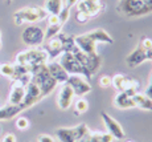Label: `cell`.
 Returning <instances> with one entry per match:
<instances>
[{
  "label": "cell",
  "instance_id": "obj_17",
  "mask_svg": "<svg viewBox=\"0 0 152 142\" xmlns=\"http://www.w3.org/2000/svg\"><path fill=\"white\" fill-rule=\"evenodd\" d=\"M144 61H147V52L140 44H138V47L126 57V64L128 68H136Z\"/></svg>",
  "mask_w": 152,
  "mask_h": 142
},
{
  "label": "cell",
  "instance_id": "obj_9",
  "mask_svg": "<svg viewBox=\"0 0 152 142\" xmlns=\"http://www.w3.org/2000/svg\"><path fill=\"white\" fill-rule=\"evenodd\" d=\"M111 81H113V85L111 87L115 88L116 92H126L127 94H130L131 97L134 94L138 93L139 89V81L132 77H128V76H124L122 73H116L111 77Z\"/></svg>",
  "mask_w": 152,
  "mask_h": 142
},
{
  "label": "cell",
  "instance_id": "obj_18",
  "mask_svg": "<svg viewBox=\"0 0 152 142\" xmlns=\"http://www.w3.org/2000/svg\"><path fill=\"white\" fill-rule=\"evenodd\" d=\"M46 68H48L49 75L52 76L57 84H65L66 80L69 77V73L61 67V64L58 61H50L46 63Z\"/></svg>",
  "mask_w": 152,
  "mask_h": 142
},
{
  "label": "cell",
  "instance_id": "obj_36",
  "mask_svg": "<svg viewBox=\"0 0 152 142\" xmlns=\"http://www.w3.org/2000/svg\"><path fill=\"white\" fill-rule=\"evenodd\" d=\"M144 94H145L147 97H150V98L152 100V75H151V78H150V84H148V88L145 89Z\"/></svg>",
  "mask_w": 152,
  "mask_h": 142
},
{
  "label": "cell",
  "instance_id": "obj_25",
  "mask_svg": "<svg viewBox=\"0 0 152 142\" xmlns=\"http://www.w3.org/2000/svg\"><path fill=\"white\" fill-rule=\"evenodd\" d=\"M61 41H62V48L64 52H72L73 49L75 48V41H74V36H70L68 33H64V32H60L58 33Z\"/></svg>",
  "mask_w": 152,
  "mask_h": 142
},
{
  "label": "cell",
  "instance_id": "obj_10",
  "mask_svg": "<svg viewBox=\"0 0 152 142\" xmlns=\"http://www.w3.org/2000/svg\"><path fill=\"white\" fill-rule=\"evenodd\" d=\"M21 40L25 45L34 48V47H40L45 40V31L39 25L31 24L23 31Z\"/></svg>",
  "mask_w": 152,
  "mask_h": 142
},
{
  "label": "cell",
  "instance_id": "obj_33",
  "mask_svg": "<svg viewBox=\"0 0 152 142\" xmlns=\"http://www.w3.org/2000/svg\"><path fill=\"white\" fill-rule=\"evenodd\" d=\"M46 24H48V25H56V24L64 25L62 23H61V20H60V17H58V15H49V16L46 17Z\"/></svg>",
  "mask_w": 152,
  "mask_h": 142
},
{
  "label": "cell",
  "instance_id": "obj_6",
  "mask_svg": "<svg viewBox=\"0 0 152 142\" xmlns=\"http://www.w3.org/2000/svg\"><path fill=\"white\" fill-rule=\"evenodd\" d=\"M90 129L87 128L86 124H78L73 128H60L56 130V137L60 142H80L82 141L87 134Z\"/></svg>",
  "mask_w": 152,
  "mask_h": 142
},
{
  "label": "cell",
  "instance_id": "obj_15",
  "mask_svg": "<svg viewBox=\"0 0 152 142\" xmlns=\"http://www.w3.org/2000/svg\"><path fill=\"white\" fill-rule=\"evenodd\" d=\"M73 98H74V92L72 90V88L68 84H62L57 94V106L61 110H68L73 104Z\"/></svg>",
  "mask_w": 152,
  "mask_h": 142
},
{
  "label": "cell",
  "instance_id": "obj_38",
  "mask_svg": "<svg viewBox=\"0 0 152 142\" xmlns=\"http://www.w3.org/2000/svg\"><path fill=\"white\" fill-rule=\"evenodd\" d=\"M77 1H78V0H66V7H69V8H72L73 7V5H74V4H77Z\"/></svg>",
  "mask_w": 152,
  "mask_h": 142
},
{
  "label": "cell",
  "instance_id": "obj_8",
  "mask_svg": "<svg viewBox=\"0 0 152 142\" xmlns=\"http://www.w3.org/2000/svg\"><path fill=\"white\" fill-rule=\"evenodd\" d=\"M58 63L61 64V67L69 73V75H81L83 76L87 81H90L91 77L87 75V72L83 69V67L80 64V61L74 57L72 52H64L60 55V61Z\"/></svg>",
  "mask_w": 152,
  "mask_h": 142
},
{
  "label": "cell",
  "instance_id": "obj_23",
  "mask_svg": "<svg viewBox=\"0 0 152 142\" xmlns=\"http://www.w3.org/2000/svg\"><path fill=\"white\" fill-rule=\"evenodd\" d=\"M113 135L102 132H89V134L80 142H113Z\"/></svg>",
  "mask_w": 152,
  "mask_h": 142
},
{
  "label": "cell",
  "instance_id": "obj_22",
  "mask_svg": "<svg viewBox=\"0 0 152 142\" xmlns=\"http://www.w3.org/2000/svg\"><path fill=\"white\" fill-rule=\"evenodd\" d=\"M132 100L135 102V108H139L145 112H152V100L147 97L144 93H136L132 96Z\"/></svg>",
  "mask_w": 152,
  "mask_h": 142
},
{
  "label": "cell",
  "instance_id": "obj_1",
  "mask_svg": "<svg viewBox=\"0 0 152 142\" xmlns=\"http://www.w3.org/2000/svg\"><path fill=\"white\" fill-rule=\"evenodd\" d=\"M74 41H75V45H77L81 51L87 53V55L98 53L97 52L98 43H102V44H113L114 43L113 37L102 28H97V29H94V31H90V32H86V33L74 36Z\"/></svg>",
  "mask_w": 152,
  "mask_h": 142
},
{
  "label": "cell",
  "instance_id": "obj_2",
  "mask_svg": "<svg viewBox=\"0 0 152 142\" xmlns=\"http://www.w3.org/2000/svg\"><path fill=\"white\" fill-rule=\"evenodd\" d=\"M48 60H49V57H48L46 51L44 48H39V47L25 49V51L19 52L16 56H15L16 64L23 65V67H27L29 69V72H31L32 68L46 64Z\"/></svg>",
  "mask_w": 152,
  "mask_h": 142
},
{
  "label": "cell",
  "instance_id": "obj_7",
  "mask_svg": "<svg viewBox=\"0 0 152 142\" xmlns=\"http://www.w3.org/2000/svg\"><path fill=\"white\" fill-rule=\"evenodd\" d=\"M118 11L126 17H142L152 13L142 0H119L116 5Z\"/></svg>",
  "mask_w": 152,
  "mask_h": 142
},
{
  "label": "cell",
  "instance_id": "obj_13",
  "mask_svg": "<svg viewBox=\"0 0 152 142\" xmlns=\"http://www.w3.org/2000/svg\"><path fill=\"white\" fill-rule=\"evenodd\" d=\"M44 97L41 96V92H40V88L37 87L34 82H29V84L25 87V96H24V100H23V102L20 104L21 105V108L24 109V110H27V109L32 108L33 105H36V104H39Z\"/></svg>",
  "mask_w": 152,
  "mask_h": 142
},
{
  "label": "cell",
  "instance_id": "obj_19",
  "mask_svg": "<svg viewBox=\"0 0 152 142\" xmlns=\"http://www.w3.org/2000/svg\"><path fill=\"white\" fill-rule=\"evenodd\" d=\"M48 53V57L49 58H56L58 57V56L61 55V53H64V48H62V41H61L60 36H54L52 37V39L48 40V43H46L45 48H44Z\"/></svg>",
  "mask_w": 152,
  "mask_h": 142
},
{
  "label": "cell",
  "instance_id": "obj_21",
  "mask_svg": "<svg viewBox=\"0 0 152 142\" xmlns=\"http://www.w3.org/2000/svg\"><path fill=\"white\" fill-rule=\"evenodd\" d=\"M21 112H24V109L21 108V105H5L4 108H0V121H8L12 120L20 114Z\"/></svg>",
  "mask_w": 152,
  "mask_h": 142
},
{
  "label": "cell",
  "instance_id": "obj_12",
  "mask_svg": "<svg viewBox=\"0 0 152 142\" xmlns=\"http://www.w3.org/2000/svg\"><path fill=\"white\" fill-rule=\"evenodd\" d=\"M101 118H102V121H103L104 126H106L107 133H109L110 135H113L114 140H119V141L123 140L124 138V130H123V128H122V125L115 120V118L111 117L110 114L104 110L101 112Z\"/></svg>",
  "mask_w": 152,
  "mask_h": 142
},
{
  "label": "cell",
  "instance_id": "obj_29",
  "mask_svg": "<svg viewBox=\"0 0 152 142\" xmlns=\"http://www.w3.org/2000/svg\"><path fill=\"white\" fill-rule=\"evenodd\" d=\"M15 125H16V128L19 129V130L24 132V130L29 129V126H31V122H29V120H28L27 117L20 116V117H17V120H16V122H15Z\"/></svg>",
  "mask_w": 152,
  "mask_h": 142
},
{
  "label": "cell",
  "instance_id": "obj_34",
  "mask_svg": "<svg viewBox=\"0 0 152 142\" xmlns=\"http://www.w3.org/2000/svg\"><path fill=\"white\" fill-rule=\"evenodd\" d=\"M0 142H17L16 135L13 133H7V134L3 135V138L0 140Z\"/></svg>",
  "mask_w": 152,
  "mask_h": 142
},
{
  "label": "cell",
  "instance_id": "obj_27",
  "mask_svg": "<svg viewBox=\"0 0 152 142\" xmlns=\"http://www.w3.org/2000/svg\"><path fill=\"white\" fill-rule=\"evenodd\" d=\"M62 28H64V25H61V24L46 25V29H45V40H49V39H52V37L57 36L60 32H62Z\"/></svg>",
  "mask_w": 152,
  "mask_h": 142
},
{
  "label": "cell",
  "instance_id": "obj_37",
  "mask_svg": "<svg viewBox=\"0 0 152 142\" xmlns=\"http://www.w3.org/2000/svg\"><path fill=\"white\" fill-rule=\"evenodd\" d=\"M142 1H143V4H144L145 7L152 12V0H142Z\"/></svg>",
  "mask_w": 152,
  "mask_h": 142
},
{
  "label": "cell",
  "instance_id": "obj_16",
  "mask_svg": "<svg viewBox=\"0 0 152 142\" xmlns=\"http://www.w3.org/2000/svg\"><path fill=\"white\" fill-rule=\"evenodd\" d=\"M25 87L27 85L21 84L20 81H12L10 88V94H8V104L10 105H20L23 102L25 96Z\"/></svg>",
  "mask_w": 152,
  "mask_h": 142
},
{
  "label": "cell",
  "instance_id": "obj_26",
  "mask_svg": "<svg viewBox=\"0 0 152 142\" xmlns=\"http://www.w3.org/2000/svg\"><path fill=\"white\" fill-rule=\"evenodd\" d=\"M89 110V102L87 100H85L83 97H78V100L74 102V113L75 116H80Z\"/></svg>",
  "mask_w": 152,
  "mask_h": 142
},
{
  "label": "cell",
  "instance_id": "obj_20",
  "mask_svg": "<svg viewBox=\"0 0 152 142\" xmlns=\"http://www.w3.org/2000/svg\"><path fill=\"white\" fill-rule=\"evenodd\" d=\"M114 105L118 109L126 110V109H132L135 108V102H134L132 97L127 94L126 92H118L114 97Z\"/></svg>",
  "mask_w": 152,
  "mask_h": 142
},
{
  "label": "cell",
  "instance_id": "obj_35",
  "mask_svg": "<svg viewBox=\"0 0 152 142\" xmlns=\"http://www.w3.org/2000/svg\"><path fill=\"white\" fill-rule=\"evenodd\" d=\"M37 142H56V140L50 134H40L37 138Z\"/></svg>",
  "mask_w": 152,
  "mask_h": 142
},
{
  "label": "cell",
  "instance_id": "obj_40",
  "mask_svg": "<svg viewBox=\"0 0 152 142\" xmlns=\"http://www.w3.org/2000/svg\"><path fill=\"white\" fill-rule=\"evenodd\" d=\"M11 1H12V0H5V3H7V4H11Z\"/></svg>",
  "mask_w": 152,
  "mask_h": 142
},
{
  "label": "cell",
  "instance_id": "obj_14",
  "mask_svg": "<svg viewBox=\"0 0 152 142\" xmlns=\"http://www.w3.org/2000/svg\"><path fill=\"white\" fill-rule=\"evenodd\" d=\"M75 5L77 11L87 13L90 17L97 16L104 10V4L101 0H78Z\"/></svg>",
  "mask_w": 152,
  "mask_h": 142
},
{
  "label": "cell",
  "instance_id": "obj_3",
  "mask_svg": "<svg viewBox=\"0 0 152 142\" xmlns=\"http://www.w3.org/2000/svg\"><path fill=\"white\" fill-rule=\"evenodd\" d=\"M32 73V82L37 85L40 88V92H41V96L46 97L48 94H50L52 92L56 89L57 87V82L56 80L49 75L48 72V68H46V64L39 65V67H34L31 69Z\"/></svg>",
  "mask_w": 152,
  "mask_h": 142
},
{
  "label": "cell",
  "instance_id": "obj_31",
  "mask_svg": "<svg viewBox=\"0 0 152 142\" xmlns=\"http://www.w3.org/2000/svg\"><path fill=\"white\" fill-rule=\"evenodd\" d=\"M90 19L91 17L89 15L85 12H81V11H77V13H75V21L80 23V24H86V23H89Z\"/></svg>",
  "mask_w": 152,
  "mask_h": 142
},
{
  "label": "cell",
  "instance_id": "obj_11",
  "mask_svg": "<svg viewBox=\"0 0 152 142\" xmlns=\"http://www.w3.org/2000/svg\"><path fill=\"white\" fill-rule=\"evenodd\" d=\"M65 84H68L72 88V90L74 92V96H78V97H83L85 94L91 92L90 82L81 75H69Z\"/></svg>",
  "mask_w": 152,
  "mask_h": 142
},
{
  "label": "cell",
  "instance_id": "obj_4",
  "mask_svg": "<svg viewBox=\"0 0 152 142\" xmlns=\"http://www.w3.org/2000/svg\"><path fill=\"white\" fill-rule=\"evenodd\" d=\"M49 15L44 10V7H39V5H32V7H24L20 8L19 11L13 13V23L15 25L20 27L25 23L28 24H34L37 21L45 20Z\"/></svg>",
  "mask_w": 152,
  "mask_h": 142
},
{
  "label": "cell",
  "instance_id": "obj_28",
  "mask_svg": "<svg viewBox=\"0 0 152 142\" xmlns=\"http://www.w3.org/2000/svg\"><path fill=\"white\" fill-rule=\"evenodd\" d=\"M13 73H15V64H10V63L0 64V75L1 76L12 80Z\"/></svg>",
  "mask_w": 152,
  "mask_h": 142
},
{
  "label": "cell",
  "instance_id": "obj_39",
  "mask_svg": "<svg viewBox=\"0 0 152 142\" xmlns=\"http://www.w3.org/2000/svg\"><path fill=\"white\" fill-rule=\"evenodd\" d=\"M3 47V41H1V31H0V49H1Z\"/></svg>",
  "mask_w": 152,
  "mask_h": 142
},
{
  "label": "cell",
  "instance_id": "obj_5",
  "mask_svg": "<svg viewBox=\"0 0 152 142\" xmlns=\"http://www.w3.org/2000/svg\"><path fill=\"white\" fill-rule=\"evenodd\" d=\"M72 53L74 55V57L80 61V64L83 67V69L86 70L90 77L97 75V72H99V69L102 68L103 60H102V56H99L98 53L87 55V53H85L83 51H81L78 47H75L72 51Z\"/></svg>",
  "mask_w": 152,
  "mask_h": 142
},
{
  "label": "cell",
  "instance_id": "obj_32",
  "mask_svg": "<svg viewBox=\"0 0 152 142\" xmlns=\"http://www.w3.org/2000/svg\"><path fill=\"white\" fill-rule=\"evenodd\" d=\"M69 16H70V8L65 5V7L62 8V11L60 12V15H58V17H60L61 23H62L64 25H65V24H66V21L69 20Z\"/></svg>",
  "mask_w": 152,
  "mask_h": 142
},
{
  "label": "cell",
  "instance_id": "obj_30",
  "mask_svg": "<svg viewBox=\"0 0 152 142\" xmlns=\"http://www.w3.org/2000/svg\"><path fill=\"white\" fill-rule=\"evenodd\" d=\"M98 85H99L101 88H103V89H106V88H110L111 85H113L111 77H110V76H107V75L101 76V77H99V82H98Z\"/></svg>",
  "mask_w": 152,
  "mask_h": 142
},
{
  "label": "cell",
  "instance_id": "obj_24",
  "mask_svg": "<svg viewBox=\"0 0 152 142\" xmlns=\"http://www.w3.org/2000/svg\"><path fill=\"white\" fill-rule=\"evenodd\" d=\"M64 7H65L64 0H45L44 1V10L48 12V15H60Z\"/></svg>",
  "mask_w": 152,
  "mask_h": 142
},
{
  "label": "cell",
  "instance_id": "obj_41",
  "mask_svg": "<svg viewBox=\"0 0 152 142\" xmlns=\"http://www.w3.org/2000/svg\"><path fill=\"white\" fill-rule=\"evenodd\" d=\"M124 142H134V141H131V140H127V141H124Z\"/></svg>",
  "mask_w": 152,
  "mask_h": 142
}]
</instances>
